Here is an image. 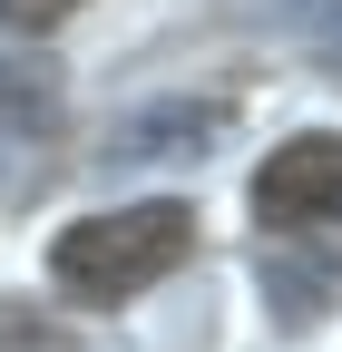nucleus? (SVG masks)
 Returning a JSON list of instances; mask_svg holds the SVG:
<instances>
[{"label": "nucleus", "mask_w": 342, "mask_h": 352, "mask_svg": "<svg viewBox=\"0 0 342 352\" xmlns=\"http://www.w3.org/2000/svg\"><path fill=\"white\" fill-rule=\"evenodd\" d=\"M69 10H78V0H0V30H49Z\"/></svg>", "instance_id": "6"}, {"label": "nucleus", "mask_w": 342, "mask_h": 352, "mask_svg": "<svg viewBox=\"0 0 342 352\" xmlns=\"http://www.w3.org/2000/svg\"><path fill=\"white\" fill-rule=\"evenodd\" d=\"M196 254V206L186 196H137V206H98L78 226L49 235V284L69 303H127L166 284L176 264Z\"/></svg>", "instance_id": "1"}, {"label": "nucleus", "mask_w": 342, "mask_h": 352, "mask_svg": "<svg viewBox=\"0 0 342 352\" xmlns=\"http://www.w3.org/2000/svg\"><path fill=\"white\" fill-rule=\"evenodd\" d=\"M274 10H284L293 39H304V59L323 78H342V0H274Z\"/></svg>", "instance_id": "4"}, {"label": "nucleus", "mask_w": 342, "mask_h": 352, "mask_svg": "<svg viewBox=\"0 0 342 352\" xmlns=\"http://www.w3.org/2000/svg\"><path fill=\"white\" fill-rule=\"evenodd\" d=\"M254 226L274 245H332L342 235V127H304L254 166Z\"/></svg>", "instance_id": "2"}, {"label": "nucleus", "mask_w": 342, "mask_h": 352, "mask_svg": "<svg viewBox=\"0 0 342 352\" xmlns=\"http://www.w3.org/2000/svg\"><path fill=\"white\" fill-rule=\"evenodd\" d=\"M0 352H69V333H49L39 314H20V303H0Z\"/></svg>", "instance_id": "5"}, {"label": "nucleus", "mask_w": 342, "mask_h": 352, "mask_svg": "<svg viewBox=\"0 0 342 352\" xmlns=\"http://www.w3.org/2000/svg\"><path fill=\"white\" fill-rule=\"evenodd\" d=\"M225 127H235L225 98H166V108H137L108 127V166H196Z\"/></svg>", "instance_id": "3"}]
</instances>
